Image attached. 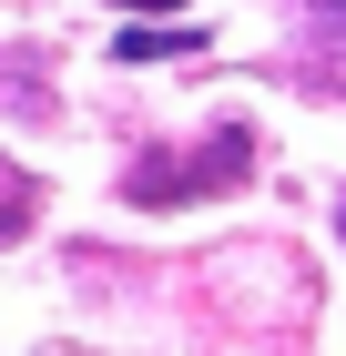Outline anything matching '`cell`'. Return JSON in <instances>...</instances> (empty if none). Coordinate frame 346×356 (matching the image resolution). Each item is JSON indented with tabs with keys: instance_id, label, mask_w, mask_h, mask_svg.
<instances>
[{
	"instance_id": "6da1fadb",
	"label": "cell",
	"mask_w": 346,
	"mask_h": 356,
	"mask_svg": "<svg viewBox=\"0 0 346 356\" xmlns=\"http://www.w3.org/2000/svg\"><path fill=\"white\" fill-rule=\"evenodd\" d=\"M244 163H255V143H244V122H214V143H194V153H143L133 163V204H184V193H224V184H244Z\"/></svg>"
},
{
	"instance_id": "7a4b0ae2",
	"label": "cell",
	"mask_w": 346,
	"mask_h": 356,
	"mask_svg": "<svg viewBox=\"0 0 346 356\" xmlns=\"http://www.w3.org/2000/svg\"><path fill=\"white\" fill-rule=\"evenodd\" d=\"M204 51V21H153V31H112V61H173Z\"/></svg>"
},
{
	"instance_id": "3957f363",
	"label": "cell",
	"mask_w": 346,
	"mask_h": 356,
	"mask_svg": "<svg viewBox=\"0 0 346 356\" xmlns=\"http://www.w3.org/2000/svg\"><path fill=\"white\" fill-rule=\"evenodd\" d=\"M31 214H41V184L0 153V245H10V234H31Z\"/></svg>"
},
{
	"instance_id": "277c9868",
	"label": "cell",
	"mask_w": 346,
	"mask_h": 356,
	"mask_svg": "<svg viewBox=\"0 0 346 356\" xmlns=\"http://www.w3.org/2000/svg\"><path fill=\"white\" fill-rule=\"evenodd\" d=\"M112 10H153V21H173V10H184V0H112Z\"/></svg>"
},
{
	"instance_id": "5b68a950",
	"label": "cell",
	"mask_w": 346,
	"mask_h": 356,
	"mask_svg": "<svg viewBox=\"0 0 346 356\" xmlns=\"http://www.w3.org/2000/svg\"><path fill=\"white\" fill-rule=\"evenodd\" d=\"M316 10H336V21H346V0H316Z\"/></svg>"
},
{
	"instance_id": "8992f818",
	"label": "cell",
	"mask_w": 346,
	"mask_h": 356,
	"mask_svg": "<svg viewBox=\"0 0 346 356\" xmlns=\"http://www.w3.org/2000/svg\"><path fill=\"white\" fill-rule=\"evenodd\" d=\"M336 234H346V204H336Z\"/></svg>"
}]
</instances>
